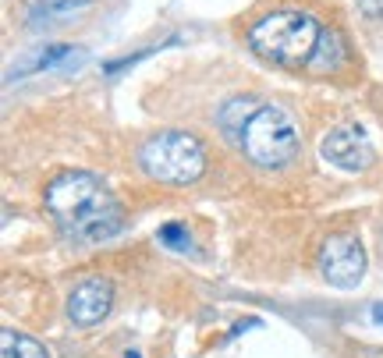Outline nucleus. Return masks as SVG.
<instances>
[{
  "mask_svg": "<svg viewBox=\"0 0 383 358\" xmlns=\"http://www.w3.org/2000/svg\"><path fill=\"white\" fill-rule=\"evenodd\" d=\"M43 206L57 230L78 245L106 242L114 237L125 223V209L106 188L103 177L89 170H64L57 174L43 192Z\"/></svg>",
  "mask_w": 383,
  "mask_h": 358,
  "instance_id": "f257e3e1",
  "label": "nucleus"
},
{
  "mask_svg": "<svg viewBox=\"0 0 383 358\" xmlns=\"http://www.w3.org/2000/svg\"><path fill=\"white\" fill-rule=\"evenodd\" d=\"M323 25L309 11L295 8H277L249 25V46L259 61L284 68V71H302L319 43Z\"/></svg>",
  "mask_w": 383,
  "mask_h": 358,
  "instance_id": "f03ea898",
  "label": "nucleus"
},
{
  "mask_svg": "<svg viewBox=\"0 0 383 358\" xmlns=\"http://www.w3.org/2000/svg\"><path fill=\"white\" fill-rule=\"evenodd\" d=\"M238 146L245 160L259 170H284L302 153V125L281 103H259L245 121Z\"/></svg>",
  "mask_w": 383,
  "mask_h": 358,
  "instance_id": "7ed1b4c3",
  "label": "nucleus"
},
{
  "mask_svg": "<svg viewBox=\"0 0 383 358\" xmlns=\"http://www.w3.org/2000/svg\"><path fill=\"white\" fill-rule=\"evenodd\" d=\"M139 170L156 185H195L206 174V146L192 132H156L135 153Z\"/></svg>",
  "mask_w": 383,
  "mask_h": 358,
  "instance_id": "20e7f679",
  "label": "nucleus"
},
{
  "mask_svg": "<svg viewBox=\"0 0 383 358\" xmlns=\"http://www.w3.org/2000/svg\"><path fill=\"white\" fill-rule=\"evenodd\" d=\"M319 273L330 287L351 291L365 277V249L358 234H330L319 249Z\"/></svg>",
  "mask_w": 383,
  "mask_h": 358,
  "instance_id": "39448f33",
  "label": "nucleus"
},
{
  "mask_svg": "<svg viewBox=\"0 0 383 358\" xmlns=\"http://www.w3.org/2000/svg\"><path fill=\"white\" fill-rule=\"evenodd\" d=\"M319 156L344 170V174H362L376 163V149L372 142L365 139L362 128H334V132H326L323 142H319Z\"/></svg>",
  "mask_w": 383,
  "mask_h": 358,
  "instance_id": "423d86ee",
  "label": "nucleus"
},
{
  "mask_svg": "<svg viewBox=\"0 0 383 358\" xmlns=\"http://www.w3.org/2000/svg\"><path fill=\"white\" fill-rule=\"evenodd\" d=\"M114 305V284L106 277H85L68 294V319L75 326H96Z\"/></svg>",
  "mask_w": 383,
  "mask_h": 358,
  "instance_id": "0eeeda50",
  "label": "nucleus"
},
{
  "mask_svg": "<svg viewBox=\"0 0 383 358\" xmlns=\"http://www.w3.org/2000/svg\"><path fill=\"white\" fill-rule=\"evenodd\" d=\"M344 64H348V39H344V32L337 25H323L319 43H316L312 57H309L305 71L309 75H337Z\"/></svg>",
  "mask_w": 383,
  "mask_h": 358,
  "instance_id": "6e6552de",
  "label": "nucleus"
},
{
  "mask_svg": "<svg viewBox=\"0 0 383 358\" xmlns=\"http://www.w3.org/2000/svg\"><path fill=\"white\" fill-rule=\"evenodd\" d=\"M75 50H78V46H71V43H50V46H39L18 71H11V78L32 75V71H53V68H61L68 57H75Z\"/></svg>",
  "mask_w": 383,
  "mask_h": 358,
  "instance_id": "1a4fd4ad",
  "label": "nucleus"
},
{
  "mask_svg": "<svg viewBox=\"0 0 383 358\" xmlns=\"http://www.w3.org/2000/svg\"><path fill=\"white\" fill-rule=\"evenodd\" d=\"M92 0H36L32 11H29V22L32 25H53V22H64L71 15H78L82 8H89Z\"/></svg>",
  "mask_w": 383,
  "mask_h": 358,
  "instance_id": "9d476101",
  "label": "nucleus"
},
{
  "mask_svg": "<svg viewBox=\"0 0 383 358\" xmlns=\"http://www.w3.org/2000/svg\"><path fill=\"white\" fill-rule=\"evenodd\" d=\"M256 106L259 103H252V99H231V103H224L221 113H216V128H221L228 139L238 142V135H242V128H245V121L252 117Z\"/></svg>",
  "mask_w": 383,
  "mask_h": 358,
  "instance_id": "9b49d317",
  "label": "nucleus"
},
{
  "mask_svg": "<svg viewBox=\"0 0 383 358\" xmlns=\"http://www.w3.org/2000/svg\"><path fill=\"white\" fill-rule=\"evenodd\" d=\"M0 358H50V351L29 333L4 330L0 333Z\"/></svg>",
  "mask_w": 383,
  "mask_h": 358,
  "instance_id": "f8f14e48",
  "label": "nucleus"
},
{
  "mask_svg": "<svg viewBox=\"0 0 383 358\" xmlns=\"http://www.w3.org/2000/svg\"><path fill=\"white\" fill-rule=\"evenodd\" d=\"M160 242L167 245V249H174V252H188L192 249V234H188V227L185 223H167V227H160Z\"/></svg>",
  "mask_w": 383,
  "mask_h": 358,
  "instance_id": "ddd939ff",
  "label": "nucleus"
},
{
  "mask_svg": "<svg viewBox=\"0 0 383 358\" xmlns=\"http://www.w3.org/2000/svg\"><path fill=\"white\" fill-rule=\"evenodd\" d=\"M171 43H178V36H171L167 43H160V46H146V50H139V53H132V57H121V61H106V64H103V75H118V71H125V68L146 61L149 53H156V50H163V46H171Z\"/></svg>",
  "mask_w": 383,
  "mask_h": 358,
  "instance_id": "4468645a",
  "label": "nucleus"
},
{
  "mask_svg": "<svg viewBox=\"0 0 383 358\" xmlns=\"http://www.w3.org/2000/svg\"><path fill=\"white\" fill-rule=\"evenodd\" d=\"M358 15L372 18V22H383V0H358Z\"/></svg>",
  "mask_w": 383,
  "mask_h": 358,
  "instance_id": "2eb2a0df",
  "label": "nucleus"
},
{
  "mask_svg": "<svg viewBox=\"0 0 383 358\" xmlns=\"http://www.w3.org/2000/svg\"><path fill=\"white\" fill-rule=\"evenodd\" d=\"M372 316H376V319L383 323V305H376V309H372Z\"/></svg>",
  "mask_w": 383,
  "mask_h": 358,
  "instance_id": "dca6fc26",
  "label": "nucleus"
},
{
  "mask_svg": "<svg viewBox=\"0 0 383 358\" xmlns=\"http://www.w3.org/2000/svg\"><path fill=\"white\" fill-rule=\"evenodd\" d=\"M125 358H142V354H139V351H128V354H125Z\"/></svg>",
  "mask_w": 383,
  "mask_h": 358,
  "instance_id": "f3484780",
  "label": "nucleus"
}]
</instances>
